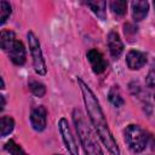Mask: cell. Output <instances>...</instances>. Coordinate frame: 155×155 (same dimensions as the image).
I'll return each mask as SVG.
<instances>
[{
    "instance_id": "9",
    "label": "cell",
    "mask_w": 155,
    "mask_h": 155,
    "mask_svg": "<svg viewBox=\"0 0 155 155\" xmlns=\"http://www.w3.org/2000/svg\"><path fill=\"white\" fill-rule=\"evenodd\" d=\"M107 42H108V47H109V52H110L111 57L119 58L124 51V44H122L119 34L116 31H110L108 34Z\"/></svg>"
},
{
    "instance_id": "1",
    "label": "cell",
    "mask_w": 155,
    "mask_h": 155,
    "mask_svg": "<svg viewBox=\"0 0 155 155\" xmlns=\"http://www.w3.org/2000/svg\"><path fill=\"white\" fill-rule=\"evenodd\" d=\"M78 84H79L81 93H82V98H84L87 115H88L90 121L92 122V125L94 127L96 133L98 134L99 139L102 140V143L105 145V148L108 149V151L110 154L120 155L119 145H117L115 138L113 137V133L109 130L105 115L101 108V104H99L97 97L94 96L92 90L88 87V85L81 78H78Z\"/></svg>"
},
{
    "instance_id": "11",
    "label": "cell",
    "mask_w": 155,
    "mask_h": 155,
    "mask_svg": "<svg viewBox=\"0 0 155 155\" xmlns=\"http://www.w3.org/2000/svg\"><path fill=\"white\" fill-rule=\"evenodd\" d=\"M149 11L148 1H133L132 2V16L136 22L144 19Z\"/></svg>"
},
{
    "instance_id": "22",
    "label": "cell",
    "mask_w": 155,
    "mask_h": 155,
    "mask_svg": "<svg viewBox=\"0 0 155 155\" xmlns=\"http://www.w3.org/2000/svg\"><path fill=\"white\" fill-rule=\"evenodd\" d=\"M154 7H155V1H154Z\"/></svg>"
},
{
    "instance_id": "19",
    "label": "cell",
    "mask_w": 155,
    "mask_h": 155,
    "mask_svg": "<svg viewBox=\"0 0 155 155\" xmlns=\"http://www.w3.org/2000/svg\"><path fill=\"white\" fill-rule=\"evenodd\" d=\"M12 10H11V5L7 1H0V23L4 24L7 18L10 17Z\"/></svg>"
},
{
    "instance_id": "2",
    "label": "cell",
    "mask_w": 155,
    "mask_h": 155,
    "mask_svg": "<svg viewBox=\"0 0 155 155\" xmlns=\"http://www.w3.org/2000/svg\"><path fill=\"white\" fill-rule=\"evenodd\" d=\"M73 121H74L78 136L80 138L85 154L86 155H104L98 143L96 132L92 130V127L87 122L84 113L78 108L73 110Z\"/></svg>"
},
{
    "instance_id": "5",
    "label": "cell",
    "mask_w": 155,
    "mask_h": 155,
    "mask_svg": "<svg viewBox=\"0 0 155 155\" xmlns=\"http://www.w3.org/2000/svg\"><path fill=\"white\" fill-rule=\"evenodd\" d=\"M58 128H59V132H61L63 143H64L68 153L70 155H79V148H78L76 140H75V138H74V136L71 133V130L69 127L68 121L64 117H62L58 121Z\"/></svg>"
},
{
    "instance_id": "7",
    "label": "cell",
    "mask_w": 155,
    "mask_h": 155,
    "mask_svg": "<svg viewBox=\"0 0 155 155\" xmlns=\"http://www.w3.org/2000/svg\"><path fill=\"white\" fill-rule=\"evenodd\" d=\"M8 53V57L10 59L16 64V65H23L25 63V58H27V54H25V48L23 46V44L18 40H16L10 47L8 50L6 51Z\"/></svg>"
},
{
    "instance_id": "14",
    "label": "cell",
    "mask_w": 155,
    "mask_h": 155,
    "mask_svg": "<svg viewBox=\"0 0 155 155\" xmlns=\"http://www.w3.org/2000/svg\"><path fill=\"white\" fill-rule=\"evenodd\" d=\"M108 98H109L110 103L116 108H120L121 105H124V98L121 97V93H120V91H119V88L116 86H113L109 90Z\"/></svg>"
},
{
    "instance_id": "10",
    "label": "cell",
    "mask_w": 155,
    "mask_h": 155,
    "mask_svg": "<svg viewBox=\"0 0 155 155\" xmlns=\"http://www.w3.org/2000/svg\"><path fill=\"white\" fill-rule=\"evenodd\" d=\"M147 62V56L145 53L137 51V50H131L128 51L127 56H126V63L127 67L132 70H137L140 69Z\"/></svg>"
},
{
    "instance_id": "21",
    "label": "cell",
    "mask_w": 155,
    "mask_h": 155,
    "mask_svg": "<svg viewBox=\"0 0 155 155\" xmlns=\"http://www.w3.org/2000/svg\"><path fill=\"white\" fill-rule=\"evenodd\" d=\"M0 99H1V108H0V109L2 110L4 107H5V97H4V96H0Z\"/></svg>"
},
{
    "instance_id": "20",
    "label": "cell",
    "mask_w": 155,
    "mask_h": 155,
    "mask_svg": "<svg viewBox=\"0 0 155 155\" xmlns=\"http://www.w3.org/2000/svg\"><path fill=\"white\" fill-rule=\"evenodd\" d=\"M147 85H148L149 90L155 96V71H150V74L148 75V78H147Z\"/></svg>"
},
{
    "instance_id": "4",
    "label": "cell",
    "mask_w": 155,
    "mask_h": 155,
    "mask_svg": "<svg viewBox=\"0 0 155 155\" xmlns=\"http://www.w3.org/2000/svg\"><path fill=\"white\" fill-rule=\"evenodd\" d=\"M28 38V44H29V50L31 53V58H33V65H34V70L36 74L39 75H45L47 71L46 68V63L42 56V51L40 47V42L39 39L35 36V34L33 31H29L27 34Z\"/></svg>"
},
{
    "instance_id": "12",
    "label": "cell",
    "mask_w": 155,
    "mask_h": 155,
    "mask_svg": "<svg viewBox=\"0 0 155 155\" xmlns=\"http://www.w3.org/2000/svg\"><path fill=\"white\" fill-rule=\"evenodd\" d=\"M86 5L92 10V12L97 17H99L101 19H105V1H88L86 2Z\"/></svg>"
},
{
    "instance_id": "6",
    "label": "cell",
    "mask_w": 155,
    "mask_h": 155,
    "mask_svg": "<svg viewBox=\"0 0 155 155\" xmlns=\"http://www.w3.org/2000/svg\"><path fill=\"white\" fill-rule=\"evenodd\" d=\"M46 116H47V110L45 107L39 105V107H35L31 109L30 124L35 131L41 132L46 128Z\"/></svg>"
},
{
    "instance_id": "18",
    "label": "cell",
    "mask_w": 155,
    "mask_h": 155,
    "mask_svg": "<svg viewBox=\"0 0 155 155\" xmlns=\"http://www.w3.org/2000/svg\"><path fill=\"white\" fill-rule=\"evenodd\" d=\"M29 90L31 91V93L36 97H42L45 93H46V87L42 82H39V81H35V80H31L29 82Z\"/></svg>"
},
{
    "instance_id": "17",
    "label": "cell",
    "mask_w": 155,
    "mask_h": 155,
    "mask_svg": "<svg viewBox=\"0 0 155 155\" xmlns=\"http://www.w3.org/2000/svg\"><path fill=\"white\" fill-rule=\"evenodd\" d=\"M5 150H7L11 155H28L23 148L21 145H18L13 139H10L6 144H5Z\"/></svg>"
},
{
    "instance_id": "3",
    "label": "cell",
    "mask_w": 155,
    "mask_h": 155,
    "mask_svg": "<svg viewBox=\"0 0 155 155\" xmlns=\"http://www.w3.org/2000/svg\"><path fill=\"white\" fill-rule=\"evenodd\" d=\"M124 138L133 153H140L148 144V134L138 125H128L124 131Z\"/></svg>"
},
{
    "instance_id": "15",
    "label": "cell",
    "mask_w": 155,
    "mask_h": 155,
    "mask_svg": "<svg viewBox=\"0 0 155 155\" xmlns=\"http://www.w3.org/2000/svg\"><path fill=\"white\" fill-rule=\"evenodd\" d=\"M0 128H1V136L5 137L7 136L8 133L12 132L13 127H15V121L11 116H1V120H0Z\"/></svg>"
},
{
    "instance_id": "13",
    "label": "cell",
    "mask_w": 155,
    "mask_h": 155,
    "mask_svg": "<svg viewBox=\"0 0 155 155\" xmlns=\"http://www.w3.org/2000/svg\"><path fill=\"white\" fill-rule=\"evenodd\" d=\"M16 41V35L13 31L11 30H1V39H0V44H1V48L4 51H7L8 47Z\"/></svg>"
},
{
    "instance_id": "8",
    "label": "cell",
    "mask_w": 155,
    "mask_h": 155,
    "mask_svg": "<svg viewBox=\"0 0 155 155\" xmlns=\"http://www.w3.org/2000/svg\"><path fill=\"white\" fill-rule=\"evenodd\" d=\"M86 56H87V59H88V62H90V64H91V68H92L93 73L101 74V73H103V71L105 70V68H107V62H105L103 54H102L99 51H97V50H94V48H91V50L87 52Z\"/></svg>"
},
{
    "instance_id": "16",
    "label": "cell",
    "mask_w": 155,
    "mask_h": 155,
    "mask_svg": "<svg viewBox=\"0 0 155 155\" xmlns=\"http://www.w3.org/2000/svg\"><path fill=\"white\" fill-rule=\"evenodd\" d=\"M110 8L111 11L117 15V16H124L127 10V2L125 0H116L110 2Z\"/></svg>"
}]
</instances>
